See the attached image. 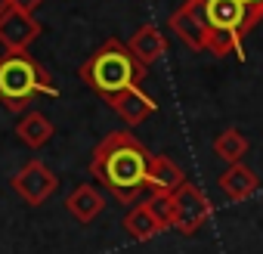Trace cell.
Masks as SVG:
<instances>
[{
	"mask_svg": "<svg viewBox=\"0 0 263 254\" xmlns=\"http://www.w3.org/2000/svg\"><path fill=\"white\" fill-rule=\"evenodd\" d=\"M105 102L118 112V118H121L127 127H137V124L149 121V118L158 112V102H155L149 93H143L140 84H137V87H127V90H121V93H115V96H108Z\"/></svg>",
	"mask_w": 263,
	"mask_h": 254,
	"instance_id": "ba28073f",
	"label": "cell"
},
{
	"mask_svg": "<svg viewBox=\"0 0 263 254\" xmlns=\"http://www.w3.org/2000/svg\"><path fill=\"white\" fill-rule=\"evenodd\" d=\"M167 25L189 50H208L211 28H208V19H204V0H186L177 13H171Z\"/></svg>",
	"mask_w": 263,
	"mask_h": 254,
	"instance_id": "5b68a950",
	"label": "cell"
},
{
	"mask_svg": "<svg viewBox=\"0 0 263 254\" xmlns=\"http://www.w3.org/2000/svg\"><path fill=\"white\" fill-rule=\"evenodd\" d=\"M211 211H214V208H211V198H208L198 186L186 183V186H180V189L174 192V229H177V232L195 235V232L208 223Z\"/></svg>",
	"mask_w": 263,
	"mask_h": 254,
	"instance_id": "277c9868",
	"label": "cell"
},
{
	"mask_svg": "<svg viewBox=\"0 0 263 254\" xmlns=\"http://www.w3.org/2000/svg\"><path fill=\"white\" fill-rule=\"evenodd\" d=\"M10 186H13L28 205H44V202L59 189V177H56L44 161H28V165L10 180Z\"/></svg>",
	"mask_w": 263,
	"mask_h": 254,
	"instance_id": "8992f818",
	"label": "cell"
},
{
	"mask_svg": "<svg viewBox=\"0 0 263 254\" xmlns=\"http://www.w3.org/2000/svg\"><path fill=\"white\" fill-rule=\"evenodd\" d=\"M186 174L183 168L171 158V155H152L149 161V177H146V189L152 195H174L180 186H186Z\"/></svg>",
	"mask_w": 263,
	"mask_h": 254,
	"instance_id": "9c48e42d",
	"label": "cell"
},
{
	"mask_svg": "<svg viewBox=\"0 0 263 254\" xmlns=\"http://www.w3.org/2000/svg\"><path fill=\"white\" fill-rule=\"evenodd\" d=\"M183 4H186V0H183Z\"/></svg>",
	"mask_w": 263,
	"mask_h": 254,
	"instance_id": "ffe728a7",
	"label": "cell"
},
{
	"mask_svg": "<svg viewBox=\"0 0 263 254\" xmlns=\"http://www.w3.org/2000/svg\"><path fill=\"white\" fill-rule=\"evenodd\" d=\"M248 152V140L245 134L238 131V127H226V131H220L214 137V155L229 161V165H238V158Z\"/></svg>",
	"mask_w": 263,
	"mask_h": 254,
	"instance_id": "9a60e30c",
	"label": "cell"
},
{
	"mask_svg": "<svg viewBox=\"0 0 263 254\" xmlns=\"http://www.w3.org/2000/svg\"><path fill=\"white\" fill-rule=\"evenodd\" d=\"M124 229H127L130 239L149 242V239H155L158 232H164V223L155 217V211L149 208V202H140V205H134V208L124 214Z\"/></svg>",
	"mask_w": 263,
	"mask_h": 254,
	"instance_id": "4fadbf2b",
	"label": "cell"
},
{
	"mask_svg": "<svg viewBox=\"0 0 263 254\" xmlns=\"http://www.w3.org/2000/svg\"><path fill=\"white\" fill-rule=\"evenodd\" d=\"M241 4H248V7H254L257 13H263V0H241Z\"/></svg>",
	"mask_w": 263,
	"mask_h": 254,
	"instance_id": "ac0fdd59",
	"label": "cell"
},
{
	"mask_svg": "<svg viewBox=\"0 0 263 254\" xmlns=\"http://www.w3.org/2000/svg\"><path fill=\"white\" fill-rule=\"evenodd\" d=\"M127 47H130V53H134V56L149 68V65H155L158 59H164V53H167V38H164L155 25H140L134 34H130Z\"/></svg>",
	"mask_w": 263,
	"mask_h": 254,
	"instance_id": "30bf717a",
	"label": "cell"
},
{
	"mask_svg": "<svg viewBox=\"0 0 263 254\" xmlns=\"http://www.w3.org/2000/svg\"><path fill=\"white\" fill-rule=\"evenodd\" d=\"M149 149L130 134V131H111L102 137V143L93 149L90 158V174L121 202V205H134L140 192L146 189L149 177Z\"/></svg>",
	"mask_w": 263,
	"mask_h": 254,
	"instance_id": "6da1fadb",
	"label": "cell"
},
{
	"mask_svg": "<svg viewBox=\"0 0 263 254\" xmlns=\"http://www.w3.org/2000/svg\"><path fill=\"white\" fill-rule=\"evenodd\" d=\"M257 186H260L257 174H254L251 168H245L241 161H238V165H229L226 174L220 177V192H223L229 202H248V198L257 192Z\"/></svg>",
	"mask_w": 263,
	"mask_h": 254,
	"instance_id": "7c38bea8",
	"label": "cell"
},
{
	"mask_svg": "<svg viewBox=\"0 0 263 254\" xmlns=\"http://www.w3.org/2000/svg\"><path fill=\"white\" fill-rule=\"evenodd\" d=\"M10 4H13V10H22V13H34V10L44 4V0H10Z\"/></svg>",
	"mask_w": 263,
	"mask_h": 254,
	"instance_id": "e0dca14e",
	"label": "cell"
},
{
	"mask_svg": "<svg viewBox=\"0 0 263 254\" xmlns=\"http://www.w3.org/2000/svg\"><path fill=\"white\" fill-rule=\"evenodd\" d=\"M155 217L164 223V229H174V195H149L146 198Z\"/></svg>",
	"mask_w": 263,
	"mask_h": 254,
	"instance_id": "2e32d148",
	"label": "cell"
},
{
	"mask_svg": "<svg viewBox=\"0 0 263 254\" xmlns=\"http://www.w3.org/2000/svg\"><path fill=\"white\" fill-rule=\"evenodd\" d=\"M16 134H19V140H22L25 146L41 149V146H47V143L53 140V121H50L47 115H41V112H28V115L19 118Z\"/></svg>",
	"mask_w": 263,
	"mask_h": 254,
	"instance_id": "5bb4252c",
	"label": "cell"
},
{
	"mask_svg": "<svg viewBox=\"0 0 263 254\" xmlns=\"http://www.w3.org/2000/svg\"><path fill=\"white\" fill-rule=\"evenodd\" d=\"M34 96H59L50 71L31 53L0 56V102L10 112H22Z\"/></svg>",
	"mask_w": 263,
	"mask_h": 254,
	"instance_id": "3957f363",
	"label": "cell"
},
{
	"mask_svg": "<svg viewBox=\"0 0 263 254\" xmlns=\"http://www.w3.org/2000/svg\"><path fill=\"white\" fill-rule=\"evenodd\" d=\"M41 38V22L31 13L10 10L7 16H0V44L7 47V53H28V47Z\"/></svg>",
	"mask_w": 263,
	"mask_h": 254,
	"instance_id": "52a82bcc",
	"label": "cell"
},
{
	"mask_svg": "<svg viewBox=\"0 0 263 254\" xmlns=\"http://www.w3.org/2000/svg\"><path fill=\"white\" fill-rule=\"evenodd\" d=\"M81 81L99 93L102 99L127 90V87H137L143 78H146V65L130 53L127 44H121L118 38H108L81 68H78Z\"/></svg>",
	"mask_w": 263,
	"mask_h": 254,
	"instance_id": "7a4b0ae2",
	"label": "cell"
},
{
	"mask_svg": "<svg viewBox=\"0 0 263 254\" xmlns=\"http://www.w3.org/2000/svg\"><path fill=\"white\" fill-rule=\"evenodd\" d=\"M13 10V4H10V0H0V16H7Z\"/></svg>",
	"mask_w": 263,
	"mask_h": 254,
	"instance_id": "d6986e66",
	"label": "cell"
},
{
	"mask_svg": "<svg viewBox=\"0 0 263 254\" xmlns=\"http://www.w3.org/2000/svg\"><path fill=\"white\" fill-rule=\"evenodd\" d=\"M65 208L71 211V217H74L78 223H93V220L105 211V198H102V192H99L96 186L81 183V186H74V192L65 198Z\"/></svg>",
	"mask_w": 263,
	"mask_h": 254,
	"instance_id": "8fae6325",
	"label": "cell"
}]
</instances>
